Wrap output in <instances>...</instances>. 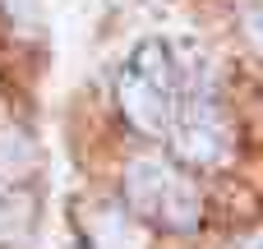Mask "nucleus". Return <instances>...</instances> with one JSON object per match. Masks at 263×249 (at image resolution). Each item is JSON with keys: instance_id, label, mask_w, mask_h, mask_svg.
Instances as JSON below:
<instances>
[{"instance_id": "1", "label": "nucleus", "mask_w": 263, "mask_h": 249, "mask_svg": "<svg viewBox=\"0 0 263 249\" xmlns=\"http://www.w3.org/2000/svg\"><path fill=\"white\" fill-rule=\"evenodd\" d=\"M120 106L129 116L134 129L143 134H171L176 116H180V60L176 51H166L162 42H143L129 51L125 69H120Z\"/></svg>"}, {"instance_id": "2", "label": "nucleus", "mask_w": 263, "mask_h": 249, "mask_svg": "<svg viewBox=\"0 0 263 249\" xmlns=\"http://www.w3.org/2000/svg\"><path fill=\"white\" fill-rule=\"evenodd\" d=\"M125 194H129V208L139 217H157L176 231H190L199 222V208H203L194 180L176 176L157 157H139V162L125 166Z\"/></svg>"}, {"instance_id": "3", "label": "nucleus", "mask_w": 263, "mask_h": 249, "mask_svg": "<svg viewBox=\"0 0 263 249\" xmlns=\"http://www.w3.org/2000/svg\"><path fill=\"white\" fill-rule=\"evenodd\" d=\"M171 143L185 162H199V166H222L231 157V125L227 116L217 111V102H208L203 92L185 97L180 102V116L171 125Z\"/></svg>"}, {"instance_id": "4", "label": "nucleus", "mask_w": 263, "mask_h": 249, "mask_svg": "<svg viewBox=\"0 0 263 249\" xmlns=\"http://www.w3.org/2000/svg\"><path fill=\"white\" fill-rule=\"evenodd\" d=\"M139 213H120V208H88L83 231L92 249H148V231L143 222H134Z\"/></svg>"}, {"instance_id": "5", "label": "nucleus", "mask_w": 263, "mask_h": 249, "mask_svg": "<svg viewBox=\"0 0 263 249\" xmlns=\"http://www.w3.org/2000/svg\"><path fill=\"white\" fill-rule=\"evenodd\" d=\"M37 166V148L23 129H0V185L23 180Z\"/></svg>"}, {"instance_id": "6", "label": "nucleus", "mask_w": 263, "mask_h": 249, "mask_svg": "<svg viewBox=\"0 0 263 249\" xmlns=\"http://www.w3.org/2000/svg\"><path fill=\"white\" fill-rule=\"evenodd\" d=\"M250 37H254V46L263 51V5L254 9V14H250Z\"/></svg>"}, {"instance_id": "7", "label": "nucleus", "mask_w": 263, "mask_h": 249, "mask_svg": "<svg viewBox=\"0 0 263 249\" xmlns=\"http://www.w3.org/2000/svg\"><path fill=\"white\" fill-rule=\"evenodd\" d=\"M236 249H263V231H250L245 240H236Z\"/></svg>"}, {"instance_id": "8", "label": "nucleus", "mask_w": 263, "mask_h": 249, "mask_svg": "<svg viewBox=\"0 0 263 249\" xmlns=\"http://www.w3.org/2000/svg\"><path fill=\"white\" fill-rule=\"evenodd\" d=\"M0 222H5V208H0Z\"/></svg>"}]
</instances>
